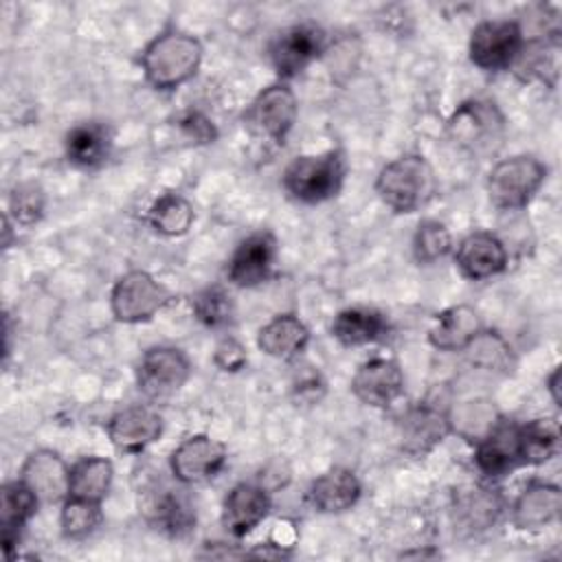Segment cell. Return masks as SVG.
<instances>
[{"label": "cell", "mask_w": 562, "mask_h": 562, "mask_svg": "<svg viewBox=\"0 0 562 562\" xmlns=\"http://www.w3.org/2000/svg\"><path fill=\"white\" fill-rule=\"evenodd\" d=\"M389 329H391L389 318L380 310L367 307V305H353V307L340 310L334 316L329 327L331 336L345 347H362V345L378 342L386 338Z\"/></svg>", "instance_id": "24"}, {"label": "cell", "mask_w": 562, "mask_h": 562, "mask_svg": "<svg viewBox=\"0 0 562 562\" xmlns=\"http://www.w3.org/2000/svg\"><path fill=\"white\" fill-rule=\"evenodd\" d=\"M114 479V465L105 457H81L70 465V492L68 496L101 503Z\"/></svg>", "instance_id": "27"}, {"label": "cell", "mask_w": 562, "mask_h": 562, "mask_svg": "<svg viewBox=\"0 0 562 562\" xmlns=\"http://www.w3.org/2000/svg\"><path fill=\"white\" fill-rule=\"evenodd\" d=\"M176 123H178L180 132L189 140H193L195 145H206V143H213L217 138V127L213 125V121L206 114L198 112V110L182 112Z\"/></svg>", "instance_id": "39"}, {"label": "cell", "mask_w": 562, "mask_h": 562, "mask_svg": "<svg viewBox=\"0 0 562 562\" xmlns=\"http://www.w3.org/2000/svg\"><path fill=\"white\" fill-rule=\"evenodd\" d=\"M558 53H560V40L558 35L533 40L522 44V50L512 68L520 72L525 79H538L542 83L555 86L558 79Z\"/></svg>", "instance_id": "30"}, {"label": "cell", "mask_w": 562, "mask_h": 562, "mask_svg": "<svg viewBox=\"0 0 562 562\" xmlns=\"http://www.w3.org/2000/svg\"><path fill=\"white\" fill-rule=\"evenodd\" d=\"M351 393L371 408H386L404 393V371L393 358H369L356 369Z\"/></svg>", "instance_id": "12"}, {"label": "cell", "mask_w": 562, "mask_h": 562, "mask_svg": "<svg viewBox=\"0 0 562 562\" xmlns=\"http://www.w3.org/2000/svg\"><path fill=\"white\" fill-rule=\"evenodd\" d=\"M375 193L391 211L415 213L435 198L437 178L422 154H404L380 169Z\"/></svg>", "instance_id": "2"}, {"label": "cell", "mask_w": 562, "mask_h": 562, "mask_svg": "<svg viewBox=\"0 0 562 562\" xmlns=\"http://www.w3.org/2000/svg\"><path fill=\"white\" fill-rule=\"evenodd\" d=\"M154 525L160 531L180 538L193 529L195 512L187 498L167 492L154 505Z\"/></svg>", "instance_id": "36"}, {"label": "cell", "mask_w": 562, "mask_h": 562, "mask_svg": "<svg viewBox=\"0 0 562 562\" xmlns=\"http://www.w3.org/2000/svg\"><path fill=\"white\" fill-rule=\"evenodd\" d=\"M522 44L525 33L516 20H483L470 33L468 57L481 70H507L518 59Z\"/></svg>", "instance_id": "6"}, {"label": "cell", "mask_w": 562, "mask_h": 562, "mask_svg": "<svg viewBox=\"0 0 562 562\" xmlns=\"http://www.w3.org/2000/svg\"><path fill=\"white\" fill-rule=\"evenodd\" d=\"M481 331L483 321L472 305H450L435 316L428 342L439 351H463Z\"/></svg>", "instance_id": "22"}, {"label": "cell", "mask_w": 562, "mask_h": 562, "mask_svg": "<svg viewBox=\"0 0 562 562\" xmlns=\"http://www.w3.org/2000/svg\"><path fill=\"white\" fill-rule=\"evenodd\" d=\"M347 173L345 158L338 149L303 154L288 162L281 176L285 193L301 204H321L336 198Z\"/></svg>", "instance_id": "3"}, {"label": "cell", "mask_w": 562, "mask_h": 562, "mask_svg": "<svg viewBox=\"0 0 562 562\" xmlns=\"http://www.w3.org/2000/svg\"><path fill=\"white\" fill-rule=\"evenodd\" d=\"M202 42L184 31H162L145 44L140 68L145 81L156 90H176L195 77L202 64Z\"/></svg>", "instance_id": "1"}, {"label": "cell", "mask_w": 562, "mask_h": 562, "mask_svg": "<svg viewBox=\"0 0 562 562\" xmlns=\"http://www.w3.org/2000/svg\"><path fill=\"white\" fill-rule=\"evenodd\" d=\"M362 494L360 479L349 468H331L316 476L310 485V503L323 514H342L351 509Z\"/></svg>", "instance_id": "23"}, {"label": "cell", "mask_w": 562, "mask_h": 562, "mask_svg": "<svg viewBox=\"0 0 562 562\" xmlns=\"http://www.w3.org/2000/svg\"><path fill=\"white\" fill-rule=\"evenodd\" d=\"M191 375V362L178 347H149L136 364V386L149 400H165L178 393Z\"/></svg>", "instance_id": "7"}, {"label": "cell", "mask_w": 562, "mask_h": 562, "mask_svg": "<svg viewBox=\"0 0 562 562\" xmlns=\"http://www.w3.org/2000/svg\"><path fill=\"white\" fill-rule=\"evenodd\" d=\"M310 345V329L296 314H277L257 334V347L277 360H296Z\"/></svg>", "instance_id": "26"}, {"label": "cell", "mask_w": 562, "mask_h": 562, "mask_svg": "<svg viewBox=\"0 0 562 562\" xmlns=\"http://www.w3.org/2000/svg\"><path fill=\"white\" fill-rule=\"evenodd\" d=\"M40 507V498L35 492L20 479L9 481L0 490V542L7 558H11V549L20 542L22 529L35 516Z\"/></svg>", "instance_id": "21"}, {"label": "cell", "mask_w": 562, "mask_h": 562, "mask_svg": "<svg viewBox=\"0 0 562 562\" xmlns=\"http://www.w3.org/2000/svg\"><path fill=\"white\" fill-rule=\"evenodd\" d=\"M450 435L448 413L432 404H415L400 419L402 450L415 459L432 452Z\"/></svg>", "instance_id": "17"}, {"label": "cell", "mask_w": 562, "mask_h": 562, "mask_svg": "<svg viewBox=\"0 0 562 562\" xmlns=\"http://www.w3.org/2000/svg\"><path fill=\"white\" fill-rule=\"evenodd\" d=\"M560 424L551 417H538L520 424L522 465H540L560 452Z\"/></svg>", "instance_id": "28"}, {"label": "cell", "mask_w": 562, "mask_h": 562, "mask_svg": "<svg viewBox=\"0 0 562 562\" xmlns=\"http://www.w3.org/2000/svg\"><path fill=\"white\" fill-rule=\"evenodd\" d=\"M474 465L487 479H498L520 468V424L498 419L496 426L476 441Z\"/></svg>", "instance_id": "13"}, {"label": "cell", "mask_w": 562, "mask_h": 562, "mask_svg": "<svg viewBox=\"0 0 562 562\" xmlns=\"http://www.w3.org/2000/svg\"><path fill=\"white\" fill-rule=\"evenodd\" d=\"M454 263L465 279L485 281L507 268V248L492 231H474L459 241Z\"/></svg>", "instance_id": "15"}, {"label": "cell", "mask_w": 562, "mask_h": 562, "mask_svg": "<svg viewBox=\"0 0 562 562\" xmlns=\"http://www.w3.org/2000/svg\"><path fill=\"white\" fill-rule=\"evenodd\" d=\"M101 520H103L101 503L83 501V498H75V496H68L61 503L59 527H61L64 538H68V540L88 538L101 525Z\"/></svg>", "instance_id": "34"}, {"label": "cell", "mask_w": 562, "mask_h": 562, "mask_svg": "<svg viewBox=\"0 0 562 562\" xmlns=\"http://www.w3.org/2000/svg\"><path fill=\"white\" fill-rule=\"evenodd\" d=\"M213 362L220 371H226V373H237L246 367L248 362V353H246V347L237 340V338H231V336H224L215 349H213Z\"/></svg>", "instance_id": "40"}, {"label": "cell", "mask_w": 562, "mask_h": 562, "mask_svg": "<svg viewBox=\"0 0 562 562\" xmlns=\"http://www.w3.org/2000/svg\"><path fill=\"white\" fill-rule=\"evenodd\" d=\"M498 419H501V415L490 400H470V402L457 404L452 411H448L450 432H457L459 437L474 441V443L483 435H487L496 426Z\"/></svg>", "instance_id": "31"}, {"label": "cell", "mask_w": 562, "mask_h": 562, "mask_svg": "<svg viewBox=\"0 0 562 562\" xmlns=\"http://www.w3.org/2000/svg\"><path fill=\"white\" fill-rule=\"evenodd\" d=\"M66 158L77 169H97L101 167L112 151V132L105 123L83 121L68 130L64 138Z\"/></svg>", "instance_id": "25"}, {"label": "cell", "mask_w": 562, "mask_h": 562, "mask_svg": "<svg viewBox=\"0 0 562 562\" xmlns=\"http://www.w3.org/2000/svg\"><path fill=\"white\" fill-rule=\"evenodd\" d=\"M162 435V417L156 408L134 404L116 411L108 422V437L119 452L136 454Z\"/></svg>", "instance_id": "14"}, {"label": "cell", "mask_w": 562, "mask_h": 562, "mask_svg": "<svg viewBox=\"0 0 562 562\" xmlns=\"http://www.w3.org/2000/svg\"><path fill=\"white\" fill-rule=\"evenodd\" d=\"M325 53V33L316 24H294L283 29L270 44L268 57L281 81L301 75Z\"/></svg>", "instance_id": "9"}, {"label": "cell", "mask_w": 562, "mask_h": 562, "mask_svg": "<svg viewBox=\"0 0 562 562\" xmlns=\"http://www.w3.org/2000/svg\"><path fill=\"white\" fill-rule=\"evenodd\" d=\"M560 380H562V371H560V367H555V369L549 373V378H547V391H549V395H551V400H553V404H555L558 408L562 406Z\"/></svg>", "instance_id": "42"}, {"label": "cell", "mask_w": 562, "mask_h": 562, "mask_svg": "<svg viewBox=\"0 0 562 562\" xmlns=\"http://www.w3.org/2000/svg\"><path fill=\"white\" fill-rule=\"evenodd\" d=\"M562 514V492L549 481H529L512 505V522L520 531H540Z\"/></svg>", "instance_id": "20"}, {"label": "cell", "mask_w": 562, "mask_h": 562, "mask_svg": "<svg viewBox=\"0 0 562 562\" xmlns=\"http://www.w3.org/2000/svg\"><path fill=\"white\" fill-rule=\"evenodd\" d=\"M452 252V235L439 220H422L413 235V257L417 263H437Z\"/></svg>", "instance_id": "35"}, {"label": "cell", "mask_w": 562, "mask_h": 562, "mask_svg": "<svg viewBox=\"0 0 562 562\" xmlns=\"http://www.w3.org/2000/svg\"><path fill=\"white\" fill-rule=\"evenodd\" d=\"M270 507L272 501L263 485L241 481L224 496L222 525L233 538H244L270 514Z\"/></svg>", "instance_id": "18"}, {"label": "cell", "mask_w": 562, "mask_h": 562, "mask_svg": "<svg viewBox=\"0 0 562 562\" xmlns=\"http://www.w3.org/2000/svg\"><path fill=\"white\" fill-rule=\"evenodd\" d=\"M498 507L501 505L490 490H472L461 503V509H465L463 514L468 516V522L474 527H485L494 522Z\"/></svg>", "instance_id": "38"}, {"label": "cell", "mask_w": 562, "mask_h": 562, "mask_svg": "<svg viewBox=\"0 0 562 562\" xmlns=\"http://www.w3.org/2000/svg\"><path fill=\"white\" fill-rule=\"evenodd\" d=\"M463 351L474 367L490 373H509L516 364L512 347L498 331L483 329Z\"/></svg>", "instance_id": "32"}, {"label": "cell", "mask_w": 562, "mask_h": 562, "mask_svg": "<svg viewBox=\"0 0 562 562\" xmlns=\"http://www.w3.org/2000/svg\"><path fill=\"white\" fill-rule=\"evenodd\" d=\"M24 481L40 503H64L70 492V465L48 448L33 450L18 474Z\"/></svg>", "instance_id": "16"}, {"label": "cell", "mask_w": 562, "mask_h": 562, "mask_svg": "<svg viewBox=\"0 0 562 562\" xmlns=\"http://www.w3.org/2000/svg\"><path fill=\"white\" fill-rule=\"evenodd\" d=\"M277 252H279V246L270 231L250 233L237 244V248L228 259V266H226L228 281L237 288H257L266 283L274 272Z\"/></svg>", "instance_id": "11"}, {"label": "cell", "mask_w": 562, "mask_h": 562, "mask_svg": "<svg viewBox=\"0 0 562 562\" xmlns=\"http://www.w3.org/2000/svg\"><path fill=\"white\" fill-rule=\"evenodd\" d=\"M193 220H195V213H193L191 202L182 193H176V191L158 195L147 211L149 226L158 235H165V237L184 235L191 228Z\"/></svg>", "instance_id": "29"}, {"label": "cell", "mask_w": 562, "mask_h": 562, "mask_svg": "<svg viewBox=\"0 0 562 562\" xmlns=\"http://www.w3.org/2000/svg\"><path fill=\"white\" fill-rule=\"evenodd\" d=\"M292 391H294L299 402L316 404L321 400V395L325 393V382H323L321 373L314 367H303L294 375Z\"/></svg>", "instance_id": "41"}, {"label": "cell", "mask_w": 562, "mask_h": 562, "mask_svg": "<svg viewBox=\"0 0 562 562\" xmlns=\"http://www.w3.org/2000/svg\"><path fill=\"white\" fill-rule=\"evenodd\" d=\"M191 310L195 314V318L211 327V329H222L233 325L235 321V303L233 296L228 294L226 288L222 285H209L204 290H200L193 299H191Z\"/></svg>", "instance_id": "33"}, {"label": "cell", "mask_w": 562, "mask_h": 562, "mask_svg": "<svg viewBox=\"0 0 562 562\" xmlns=\"http://www.w3.org/2000/svg\"><path fill=\"white\" fill-rule=\"evenodd\" d=\"M296 114L299 103L294 90L285 81H277L257 92L244 119L255 134L274 143H283L294 127Z\"/></svg>", "instance_id": "8"}, {"label": "cell", "mask_w": 562, "mask_h": 562, "mask_svg": "<svg viewBox=\"0 0 562 562\" xmlns=\"http://www.w3.org/2000/svg\"><path fill=\"white\" fill-rule=\"evenodd\" d=\"M448 130L459 145L476 151L490 147V143L501 136L503 116L494 103L468 101L454 110L452 119L448 121Z\"/></svg>", "instance_id": "19"}, {"label": "cell", "mask_w": 562, "mask_h": 562, "mask_svg": "<svg viewBox=\"0 0 562 562\" xmlns=\"http://www.w3.org/2000/svg\"><path fill=\"white\" fill-rule=\"evenodd\" d=\"M547 173V165L531 154L498 160L487 176L490 202L501 211H520L536 198Z\"/></svg>", "instance_id": "4"}, {"label": "cell", "mask_w": 562, "mask_h": 562, "mask_svg": "<svg viewBox=\"0 0 562 562\" xmlns=\"http://www.w3.org/2000/svg\"><path fill=\"white\" fill-rule=\"evenodd\" d=\"M44 209H46V198L40 184L35 182H22L15 184L9 193V206H7V215L11 217V222L18 226H33L44 217Z\"/></svg>", "instance_id": "37"}, {"label": "cell", "mask_w": 562, "mask_h": 562, "mask_svg": "<svg viewBox=\"0 0 562 562\" xmlns=\"http://www.w3.org/2000/svg\"><path fill=\"white\" fill-rule=\"evenodd\" d=\"M171 292L147 270H130L121 274L110 290V310L119 323L136 325L151 321L171 303Z\"/></svg>", "instance_id": "5"}, {"label": "cell", "mask_w": 562, "mask_h": 562, "mask_svg": "<svg viewBox=\"0 0 562 562\" xmlns=\"http://www.w3.org/2000/svg\"><path fill=\"white\" fill-rule=\"evenodd\" d=\"M226 446L204 432L191 435L182 439L171 457H169V470L173 479L182 485H195L213 479L226 463Z\"/></svg>", "instance_id": "10"}]
</instances>
